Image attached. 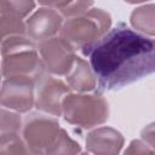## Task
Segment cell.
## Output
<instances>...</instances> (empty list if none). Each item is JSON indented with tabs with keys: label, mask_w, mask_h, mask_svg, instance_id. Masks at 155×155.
Returning <instances> with one entry per match:
<instances>
[{
	"label": "cell",
	"mask_w": 155,
	"mask_h": 155,
	"mask_svg": "<svg viewBox=\"0 0 155 155\" xmlns=\"http://www.w3.org/2000/svg\"><path fill=\"white\" fill-rule=\"evenodd\" d=\"M97 80V92L116 91L154 73L155 42L120 22L82 51Z\"/></svg>",
	"instance_id": "6da1fadb"
},
{
	"label": "cell",
	"mask_w": 155,
	"mask_h": 155,
	"mask_svg": "<svg viewBox=\"0 0 155 155\" xmlns=\"http://www.w3.org/2000/svg\"><path fill=\"white\" fill-rule=\"evenodd\" d=\"M0 57V69L4 78L22 76L36 81L46 73L36 44L25 35L12 36L1 42Z\"/></svg>",
	"instance_id": "7a4b0ae2"
},
{
	"label": "cell",
	"mask_w": 155,
	"mask_h": 155,
	"mask_svg": "<svg viewBox=\"0 0 155 155\" xmlns=\"http://www.w3.org/2000/svg\"><path fill=\"white\" fill-rule=\"evenodd\" d=\"M111 28V16L103 8L91 7L85 13L64 19L59 36L81 52L97 42Z\"/></svg>",
	"instance_id": "3957f363"
},
{
	"label": "cell",
	"mask_w": 155,
	"mask_h": 155,
	"mask_svg": "<svg viewBox=\"0 0 155 155\" xmlns=\"http://www.w3.org/2000/svg\"><path fill=\"white\" fill-rule=\"evenodd\" d=\"M63 119L74 126L88 130L109 119V103L99 93H69L62 102Z\"/></svg>",
	"instance_id": "277c9868"
},
{
	"label": "cell",
	"mask_w": 155,
	"mask_h": 155,
	"mask_svg": "<svg viewBox=\"0 0 155 155\" xmlns=\"http://www.w3.org/2000/svg\"><path fill=\"white\" fill-rule=\"evenodd\" d=\"M59 130L61 125L57 117L34 111L22 119L21 138L31 155H46Z\"/></svg>",
	"instance_id": "5b68a950"
},
{
	"label": "cell",
	"mask_w": 155,
	"mask_h": 155,
	"mask_svg": "<svg viewBox=\"0 0 155 155\" xmlns=\"http://www.w3.org/2000/svg\"><path fill=\"white\" fill-rule=\"evenodd\" d=\"M45 71L53 76H65L71 69L76 50L62 36H53L36 44Z\"/></svg>",
	"instance_id": "8992f818"
},
{
	"label": "cell",
	"mask_w": 155,
	"mask_h": 155,
	"mask_svg": "<svg viewBox=\"0 0 155 155\" xmlns=\"http://www.w3.org/2000/svg\"><path fill=\"white\" fill-rule=\"evenodd\" d=\"M69 93L71 91L63 80L45 73L35 81L34 107L40 113L62 116V102Z\"/></svg>",
	"instance_id": "52a82bcc"
},
{
	"label": "cell",
	"mask_w": 155,
	"mask_h": 155,
	"mask_svg": "<svg viewBox=\"0 0 155 155\" xmlns=\"http://www.w3.org/2000/svg\"><path fill=\"white\" fill-rule=\"evenodd\" d=\"M35 81L29 78H5L0 86V105L11 111L28 113L34 107Z\"/></svg>",
	"instance_id": "ba28073f"
},
{
	"label": "cell",
	"mask_w": 155,
	"mask_h": 155,
	"mask_svg": "<svg viewBox=\"0 0 155 155\" xmlns=\"http://www.w3.org/2000/svg\"><path fill=\"white\" fill-rule=\"evenodd\" d=\"M35 6L34 1L0 0V44L8 38L25 35V19Z\"/></svg>",
	"instance_id": "9c48e42d"
},
{
	"label": "cell",
	"mask_w": 155,
	"mask_h": 155,
	"mask_svg": "<svg viewBox=\"0 0 155 155\" xmlns=\"http://www.w3.org/2000/svg\"><path fill=\"white\" fill-rule=\"evenodd\" d=\"M64 18L52 7L42 6L25 19V36L35 44L56 36L63 25Z\"/></svg>",
	"instance_id": "30bf717a"
},
{
	"label": "cell",
	"mask_w": 155,
	"mask_h": 155,
	"mask_svg": "<svg viewBox=\"0 0 155 155\" xmlns=\"http://www.w3.org/2000/svg\"><path fill=\"white\" fill-rule=\"evenodd\" d=\"M124 143L122 133L108 126L92 130L85 139L86 150L91 155H120Z\"/></svg>",
	"instance_id": "8fae6325"
},
{
	"label": "cell",
	"mask_w": 155,
	"mask_h": 155,
	"mask_svg": "<svg viewBox=\"0 0 155 155\" xmlns=\"http://www.w3.org/2000/svg\"><path fill=\"white\" fill-rule=\"evenodd\" d=\"M65 84L75 93H90L94 91L97 80L90 63L81 57H76L71 69L65 75Z\"/></svg>",
	"instance_id": "7c38bea8"
},
{
	"label": "cell",
	"mask_w": 155,
	"mask_h": 155,
	"mask_svg": "<svg viewBox=\"0 0 155 155\" xmlns=\"http://www.w3.org/2000/svg\"><path fill=\"white\" fill-rule=\"evenodd\" d=\"M130 23L134 31L153 38L155 34V4L153 1L144 2L136 7L130 16Z\"/></svg>",
	"instance_id": "4fadbf2b"
},
{
	"label": "cell",
	"mask_w": 155,
	"mask_h": 155,
	"mask_svg": "<svg viewBox=\"0 0 155 155\" xmlns=\"http://www.w3.org/2000/svg\"><path fill=\"white\" fill-rule=\"evenodd\" d=\"M39 5L52 7L56 11H58V13L63 18L68 19V18H73L85 13L93 6V2L91 1H40Z\"/></svg>",
	"instance_id": "5bb4252c"
},
{
	"label": "cell",
	"mask_w": 155,
	"mask_h": 155,
	"mask_svg": "<svg viewBox=\"0 0 155 155\" xmlns=\"http://www.w3.org/2000/svg\"><path fill=\"white\" fill-rule=\"evenodd\" d=\"M22 117L18 113L0 108V140L21 136Z\"/></svg>",
	"instance_id": "9a60e30c"
},
{
	"label": "cell",
	"mask_w": 155,
	"mask_h": 155,
	"mask_svg": "<svg viewBox=\"0 0 155 155\" xmlns=\"http://www.w3.org/2000/svg\"><path fill=\"white\" fill-rule=\"evenodd\" d=\"M80 153V144L75 142L64 128H61L46 155H79Z\"/></svg>",
	"instance_id": "2e32d148"
},
{
	"label": "cell",
	"mask_w": 155,
	"mask_h": 155,
	"mask_svg": "<svg viewBox=\"0 0 155 155\" xmlns=\"http://www.w3.org/2000/svg\"><path fill=\"white\" fill-rule=\"evenodd\" d=\"M0 155H31L21 136L0 140Z\"/></svg>",
	"instance_id": "e0dca14e"
},
{
	"label": "cell",
	"mask_w": 155,
	"mask_h": 155,
	"mask_svg": "<svg viewBox=\"0 0 155 155\" xmlns=\"http://www.w3.org/2000/svg\"><path fill=\"white\" fill-rule=\"evenodd\" d=\"M122 155H154V150L142 139H133Z\"/></svg>",
	"instance_id": "ac0fdd59"
},
{
	"label": "cell",
	"mask_w": 155,
	"mask_h": 155,
	"mask_svg": "<svg viewBox=\"0 0 155 155\" xmlns=\"http://www.w3.org/2000/svg\"><path fill=\"white\" fill-rule=\"evenodd\" d=\"M153 124H150L149 126H147L143 131H142V140L145 142L148 145L153 147Z\"/></svg>",
	"instance_id": "d6986e66"
},
{
	"label": "cell",
	"mask_w": 155,
	"mask_h": 155,
	"mask_svg": "<svg viewBox=\"0 0 155 155\" xmlns=\"http://www.w3.org/2000/svg\"><path fill=\"white\" fill-rule=\"evenodd\" d=\"M1 78H2V75H1V69H0V84H1Z\"/></svg>",
	"instance_id": "ffe728a7"
},
{
	"label": "cell",
	"mask_w": 155,
	"mask_h": 155,
	"mask_svg": "<svg viewBox=\"0 0 155 155\" xmlns=\"http://www.w3.org/2000/svg\"><path fill=\"white\" fill-rule=\"evenodd\" d=\"M79 155H91V154H88V153H84V154H79Z\"/></svg>",
	"instance_id": "44dd1931"
}]
</instances>
